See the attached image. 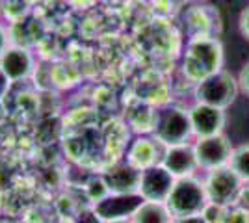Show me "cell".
Instances as JSON below:
<instances>
[{
  "label": "cell",
  "instance_id": "25",
  "mask_svg": "<svg viewBox=\"0 0 249 223\" xmlns=\"http://www.w3.org/2000/svg\"><path fill=\"white\" fill-rule=\"evenodd\" d=\"M11 82L10 76L2 71V67H0V101H4V97L10 93V87H11Z\"/></svg>",
  "mask_w": 249,
  "mask_h": 223
},
{
  "label": "cell",
  "instance_id": "18",
  "mask_svg": "<svg viewBox=\"0 0 249 223\" xmlns=\"http://www.w3.org/2000/svg\"><path fill=\"white\" fill-rule=\"evenodd\" d=\"M86 193H88V197H89L91 205L97 201H101V199H104V197L110 193V188H108V184H106L103 175L91 177V179L88 181V184H86Z\"/></svg>",
  "mask_w": 249,
  "mask_h": 223
},
{
  "label": "cell",
  "instance_id": "27",
  "mask_svg": "<svg viewBox=\"0 0 249 223\" xmlns=\"http://www.w3.org/2000/svg\"><path fill=\"white\" fill-rule=\"evenodd\" d=\"M69 6H73L74 10H88V8H91L95 6L99 0H65Z\"/></svg>",
  "mask_w": 249,
  "mask_h": 223
},
{
  "label": "cell",
  "instance_id": "21",
  "mask_svg": "<svg viewBox=\"0 0 249 223\" xmlns=\"http://www.w3.org/2000/svg\"><path fill=\"white\" fill-rule=\"evenodd\" d=\"M225 223H249V212L236 206V205H232V206H229Z\"/></svg>",
  "mask_w": 249,
  "mask_h": 223
},
{
  "label": "cell",
  "instance_id": "2",
  "mask_svg": "<svg viewBox=\"0 0 249 223\" xmlns=\"http://www.w3.org/2000/svg\"><path fill=\"white\" fill-rule=\"evenodd\" d=\"M166 205L169 212L173 214V218L201 214L208 205L205 182L197 179L196 175L177 179Z\"/></svg>",
  "mask_w": 249,
  "mask_h": 223
},
{
  "label": "cell",
  "instance_id": "4",
  "mask_svg": "<svg viewBox=\"0 0 249 223\" xmlns=\"http://www.w3.org/2000/svg\"><path fill=\"white\" fill-rule=\"evenodd\" d=\"M153 136L158 141H162L166 147L188 143L194 138V128H192L188 110L180 106L162 108L156 117V127Z\"/></svg>",
  "mask_w": 249,
  "mask_h": 223
},
{
  "label": "cell",
  "instance_id": "19",
  "mask_svg": "<svg viewBox=\"0 0 249 223\" xmlns=\"http://www.w3.org/2000/svg\"><path fill=\"white\" fill-rule=\"evenodd\" d=\"M227 212H229V206L208 201V205L205 206V210L201 212V216L205 218V222L207 223H225Z\"/></svg>",
  "mask_w": 249,
  "mask_h": 223
},
{
  "label": "cell",
  "instance_id": "15",
  "mask_svg": "<svg viewBox=\"0 0 249 223\" xmlns=\"http://www.w3.org/2000/svg\"><path fill=\"white\" fill-rule=\"evenodd\" d=\"M156 117H158V110H155L151 104L140 103L138 106L128 112L126 121L138 134H153L156 127Z\"/></svg>",
  "mask_w": 249,
  "mask_h": 223
},
{
  "label": "cell",
  "instance_id": "11",
  "mask_svg": "<svg viewBox=\"0 0 249 223\" xmlns=\"http://www.w3.org/2000/svg\"><path fill=\"white\" fill-rule=\"evenodd\" d=\"M175 177L162 164H158V166H153L149 170L142 171V181H140L138 193L143 197V201L166 203L173 186H175Z\"/></svg>",
  "mask_w": 249,
  "mask_h": 223
},
{
  "label": "cell",
  "instance_id": "8",
  "mask_svg": "<svg viewBox=\"0 0 249 223\" xmlns=\"http://www.w3.org/2000/svg\"><path fill=\"white\" fill-rule=\"evenodd\" d=\"M166 149H167L166 145L162 141H158L153 134L151 136L138 134L128 143V147H126V162L140 171L149 170L153 166L162 164L164 154H166Z\"/></svg>",
  "mask_w": 249,
  "mask_h": 223
},
{
  "label": "cell",
  "instance_id": "20",
  "mask_svg": "<svg viewBox=\"0 0 249 223\" xmlns=\"http://www.w3.org/2000/svg\"><path fill=\"white\" fill-rule=\"evenodd\" d=\"M180 4L182 2H177V0H151V8L162 17L175 15L177 11L180 10Z\"/></svg>",
  "mask_w": 249,
  "mask_h": 223
},
{
  "label": "cell",
  "instance_id": "26",
  "mask_svg": "<svg viewBox=\"0 0 249 223\" xmlns=\"http://www.w3.org/2000/svg\"><path fill=\"white\" fill-rule=\"evenodd\" d=\"M10 32H8V28L0 22V56L4 54V51L10 47Z\"/></svg>",
  "mask_w": 249,
  "mask_h": 223
},
{
  "label": "cell",
  "instance_id": "16",
  "mask_svg": "<svg viewBox=\"0 0 249 223\" xmlns=\"http://www.w3.org/2000/svg\"><path fill=\"white\" fill-rule=\"evenodd\" d=\"M173 214L169 212L166 203L143 201L132 216V223H171Z\"/></svg>",
  "mask_w": 249,
  "mask_h": 223
},
{
  "label": "cell",
  "instance_id": "22",
  "mask_svg": "<svg viewBox=\"0 0 249 223\" xmlns=\"http://www.w3.org/2000/svg\"><path fill=\"white\" fill-rule=\"evenodd\" d=\"M238 86H240V91L249 97V62H246V65L240 69Z\"/></svg>",
  "mask_w": 249,
  "mask_h": 223
},
{
  "label": "cell",
  "instance_id": "3",
  "mask_svg": "<svg viewBox=\"0 0 249 223\" xmlns=\"http://www.w3.org/2000/svg\"><path fill=\"white\" fill-rule=\"evenodd\" d=\"M238 91V78L225 69H221L216 74H212L194 86L196 103H203V104L221 108V110H227L236 101Z\"/></svg>",
  "mask_w": 249,
  "mask_h": 223
},
{
  "label": "cell",
  "instance_id": "5",
  "mask_svg": "<svg viewBox=\"0 0 249 223\" xmlns=\"http://www.w3.org/2000/svg\"><path fill=\"white\" fill-rule=\"evenodd\" d=\"M203 182H205L208 201L225 205V206H232L236 203V197L244 186V181L229 166L210 170Z\"/></svg>",
  "mask_w": 249,
  "mask_h": 223
},
{
  "label": "cell",
  "instance_id": "17",
  "mask_svg": "<svg viewBox=\"0 0 249 223\" xmlns=\"http://www.w3.org/2000/svg\"><path fill=\"white\" fill-rule=\"evenodd\" d=\"M229 168L244 182H249V143H242V145L232 149Z\"/></svg>",
  "mask_w": 249,
  "mask_h": 223
},
{
  "label": "cell",
  "instance_id": "29",
  "mask_svg": "<svg viewBox=\"0 0 249 223\" xmlns=\"http://www.w3.org/2000/svg\"><path fill=\"white\" fill-rule=\"evenodd\" d=\"M99 2H103L106 6H117V4H123L124 0H99Z\"/></svg>",
  "mask_w": 249,
  "mask_h": 223
},
{
  "label": "cell",
  "instance_id": "24",
  "mask_svg": "<svg viewBox=\"0 0 249 223\" xmlns=\"http://www.w3.org/2000/svg\"><path fill=\"white\" fill-rule=\"evenodd\" d=\"M238 28H240V34H242V35L249 41V6L240 13Z\"/></svg>",
  "mask_w": 249,
  "mask_h": 223
},
{
  "label": "cell",
  "instance_id": "23",
  "mask_svg": "<svg viewBox=\"0 0 249 223\" xmlns=\"http://www.w3.org/2000/svg\"><path fill=\"white\" fill-rule=\"evenodd\" d=\"M234 205L249 212V182H244V186H242V190H240V193H238V197H236V203H234Z\"/></svg>",
  "mask_w": 249,
  "mask_h": 223
},
{
  "label": "cell",
  "instance_id": "10",
  "mask_svg": "<svg viewBox=\"0 0 249 223\" xmlns=\"http://www.w3.org/2000/svg\"><path fill=\"white\" fill-rule=\"evenodd\" d=\"M184 26L188 37H218L221 32V19L214 6L196 4L184 11Z\"/></svg>",
  "mask_w": 249,
  "mask_h": 223
},
{
  "label": "cell",
  "instance_id": "30",
  "mask_svg": "<svg viewBox=\"0 0 249 223\" xmlns=\"http://www.w3.org/2000/svg\"><path fill=\"white\" fill-rule=\"evenodd\" d=\"M108 223H132V220H121V222H108Z\"/></svg>",
  "mask_w": 249,
  "mask_h": 223
},
{
  "label": "cell",
  "instance_id": "31",
  "mask_svg": "<svg viewBox=\"0 0 249 223\" xmlns=\"http://www.w3.org/2000/svg\"><path fill=\"white\" fill-rule=\"evenodd\" d=\"M0 2H2V0H0Z\"/></svg>",
  "mask_w": 249,
  "mask_h": 223
},
{
  "label": "cell",
  "instance_id": "28",
  "mask_svg": "<svg viewBox=\"0 0 249 223\" xmlns=\"http://www.w3.org/2000/svg\"><path fill=\"white\" fill-rule=\"evenodd\" d=\"M171 223H207L205 218L201 214H196V216H180V218H173Z\"/></svg>",
  "mask_w": 249,
  "mask_h": 223
},
{
  "label": "cell",
  "instance_id": "7",
  "mask_svg": "<svg viewBox=\"0 0 249 223\" xmlns=\"http://www.w3.org/2000/svg\"><path fill=\"white\" fill-rule=\"evenodd\" d=\"M196 154H197L199 170H218L229 166L231 154H232V143L225 134L210 136V138H199L196 143Z\"/></svg>",
  "mask_w": 249,
  "mask_h": 223
},
{
  "label": "cell",
  "instance_id": "14",
  "mask_svg": "<svg viewBox=\"0 0 249 223\" xmlns=\"http://www.w3.org/2000/svg\"><path fill=\"white\" fill-rule=\"evenodd\" d=\"M104 181L110 188V193H138L140 181H142V171L130 166L126 160L117 162L110 166L103 173Z\"/></svg>",
  "mask_w": 249,
  "mask_h": 223
},
{
  "label": "cell",
  "instance_id": "6",
  "mask_svg": "<svg viewBox=\"0 0 249 223\" xmlns=\"http://www.w3.org/2000/svg\"><path fill=\"white\" fill-rule=\"evenodd\" d=\"M142 203L143 197L140 193H108L104 199L91 205V210L103 223L121 222L132 220Z\"/></svg>",
  "mask_w": 249,
  "mask_h": 223
},
{
  "label": "cell",
  "instance_id": "9",
  "mask_svg": "<svg viewBox=\"0 0 249 223\" xmlns=\"http://www.w3.org/2000/svg\"><path fill=\"white\" fill-rule=\"evenodd\" d=\"M192 128H194V138H210L223 134V128L227 123V114L225 110L216 106H208L203 103H196L188 108Z\"/></svg>",
  "mask_w": 249,
  "mask_h": 223
},
{
  "label": "cell",
  "instance_id": "1",
  "mask_svg": "<svg viewBox=\"0 0 249 223\" xmlns=\"http://www.w3.org/2000/svg\"><path fill=\"white\" fill-rule=\"evenodd\" d=\"M223 45L218 37H192L182 56V73L194 86L223 69Z\"/></svg>",
  "mask_w": 249,
  "mask_h": 223
},
{
  "label": "cell",
  "instance_id": "12",
  "mask_svg": "<svg viewBox=\"0 0 249 223\" xmlns=\"http://www.w3.org/2000/svg\"><path fill=\"white\" fill-rule=\"evenodd\" d=\"M0 67L10 76L11 82H22L30 78L36 71V58L30 52V49L11 43L0 56Z\"/></svg>",
  "mask_w": 249,
  "mask_h": 223
},
{
  "label": "cell",
  "instance_id": "13",
  "mask_svg": "<svg viewBox=\"0 0 249 223\" xmlns=\"http://www.w3.org/2000/svg\"><path fill=\"white\" fill-rule=\"evenodd\" d=\"M162 166L166 168L175 179H182V177H192L196 175L199 170L197 154H196V147L194 143H180V145H173V147L166 149V154L162 160Z\"/></svg>",
  "mask_w": 249,
  "mask_h": 223
}]
</instances>
